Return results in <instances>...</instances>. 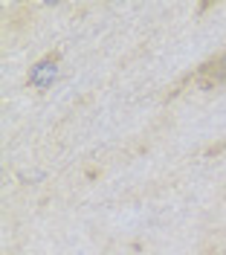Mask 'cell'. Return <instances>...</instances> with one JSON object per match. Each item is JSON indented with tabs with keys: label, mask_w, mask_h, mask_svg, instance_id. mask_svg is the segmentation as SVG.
Instances as JSON below:
<instances>
[{
	"label": "cell",
	"mask_w": 226,
	"mask_h": 255,
	"mask_svg": "<svg viewBox=\"0 0 226 255\" xmlns=\"http://www.w3.org/2000/svg\"><path fill=\"white\" fill-rule=\"evenodd\" d=\"M183 81L194 84L197 90H218V87H224L226 84V47L221 52L209 55L206 61H200Z\"/></svg>",
	"instance_id": "1"
},
{
	"label": "cell",
	"mask_w": 226,
	"mask_h": 255,
	"mask_svg": "<svg viewBox=\"0 0 226 255\" xmlns=\"http://www.w3.org/2000/svg\"><path fill=\"white\" fill-rule=\"evenodd\" d=\"M58 64H61V52L55 49V52H47L41 61H35L29 67V73H26V84L29 87H38V90H47L49 84L55 81L58 76Z\"/></svg>",
	"instance_id": "2"
}]
</instances>
